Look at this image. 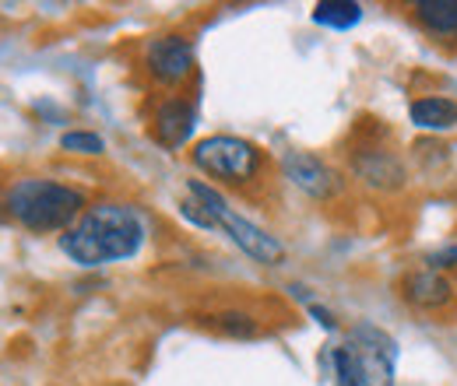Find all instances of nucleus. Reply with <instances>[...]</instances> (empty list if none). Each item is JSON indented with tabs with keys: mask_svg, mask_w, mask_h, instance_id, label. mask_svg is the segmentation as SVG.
Returning <instances> with one entry per match:
<instances>
[{
	"mask_svg": "<svg viewBox=\"0 0 457 386\" xmlns=\"http://www.w3.org/2000/svg\"><path fill=\"white\" fill-rule=\"evenodd\" d=\"M141 239H145V225L130 208L96 204L60 235V250L81 267H99L134 257L141 250Z\"/></svg>",
	"mask_w": 457,
	"mask_h": 386,
	"instance_id": "obj_1",
	"label": "nucleus"
},
{
	"mask_svg": "<svg viewBox=\"0 0 457 386\" xmlns=\"http://www.w3.org/2000/svg\"><path fill=\"white\" fill-rule=\"evenodd\" d=\"M7 211L32 232H57L81 218L88 208L74 186L54 179H21L7 193Z\"/></svg>",
	"mask_w": 457,
	"mask_h": 386,
	"instance_id": "obj_2",
	"label": "nucleus"
},
{
	"mask_svg": "<svg viewBox=\"0 0 457 386\" xmlns=\"http://www.w3.org/2000/svg\"><path fill=\"white\" fill-rule=\"evenodd\" d=\"M190 197H194V201H197V204L215 218L219 228H226L228 239H232L243 253H250L253 260H261V264H282V260H286L282 242H278L275 235H268L264 228H257L253 221H246L243 215H236L226 201H222V193H219V190H212L208 183L190 179Z\"/></svg>",
	"mask_w": 457,
	"mask_h": 386,
	"instance_id": "obj_3",
	"label": "nucleus"
},
{
	"mask_svg": "<svg viewBox=\"0 0 457 386\" xmlns=\"http://www.w3.org/2000/svg\"><path fill=\"white\" fill-rule=\"evenodd\" d=\"M190 159L201 172H208V176H215L222 183H250L261 172V152L250 141L228 137V134L197 141Z\"/></svg>",
	"mask_w": 457,
	"mask_h": 386,
	"instance_id": "obj_4",
	"label": "nucleus"
},
{
	"mask_svg": "<svg viewBox=\"0 0 457 386\" xmlns=\"http://www.w3.org/2000/svg\"><path fill=\"white\" fill-rule=\"evenodd\" d=\"M345 348L352 351L355 365L362 369L370 386H395V341L387 333H380L377 327H355L348 333Z\"/></svg>",
	"mask_w": 457,
	"mask_h": 386,
	"instance_id": "obj_5",
	"label": "nucleus"
},
{
	"mask_svg": "<svg viewBox=\"0 0 457 386\" xmlns=\"http://www.w3.org/2000/svg\"><path fill=\"white\" fill-rule=\"evenodd\" d=\"M145 63H148L152 78H159L162 85H179L194 70V50L183 36H159L148 43Z\"/></svg>",
	"mask_w": 457,
	"mask_h": 386,
	"instance_id": "obj_6",
	"label": "nucleus"
},
{
	"mask_svg": "<svg viewBox=\"0 0 457 386\" xmlns=\"http://www.w3.org/2000/svg\"><path fill=\"white\" fill-rule=\"evenodd\" d=\"M282 168H286V176L303 193H310L317 201L335 197L338 186H342L338 172L328 166V162H320L317 155H310V152H288L286 159H282Z\"/></svg>",
	"mask_w": 457,
	"mask_h": 386,
	"instance_id": "obj_7",
	"label": "nucleus"
},
{
	"mask_svg": "<svg viewBox=\"0 0 457 386\" xmlns=\"http://www.w3.org/2000/svg\"><path fill=\"white\" fill-rule=\"evenodd\" d=\"M352 168L373 190H401L404 179H408L404 162H401L391 148H359L352 155Z\"/></svg>",
	"mask_w": 457,
	"mask_h": 386,
	"instance_id": "obj_8",
	"label": "nucleus"
},
{
	"mask_svg": "<svg viewBox=\"0 0 457 386\" xmlns=\"http://www.w3.org/2000/svg\"><path fill=\"white\" fill-rule=\"evenodd\" d=\"M404 302L422 309V313H440L454 302V284L433 267L415 271V275L404 277Z\"/></svg>",
	"mask_w": 457,
	"mask_h": 386,
	"instance_id": "obj_9",
	"label": "nucleus"
},
{
	"mask_svg": "<svg viewBox=\"0 0 457 386\" xmlns=\"http://www.w3.org/2000/svg\"><path fill=\"white\" fill-rule=\"evenodd\" d=\"M194 106L187 103V99H166L159 112H155V123H152V137L162 144V148H170L176 152L179 144H187V137L194 134Z\"/></svg>",
	"mask_w": 457,
	"mask_h": 386,
	"instance_id": "obj_10",
	"label": "nucleus"
},
{
	"mask_svg": "<svg viewBox=\"0 0 457 386\" xmlns=\"http://www.w3.org/2000/svg\"><path fill=\"white\" fill-rule=\"evenodd\" d=\"M411 14L429 36L457 39V0H415Z\"/></svg>",
	"mask_w": 457,
	"mask_h": 386,
	"instance_id": "obj_11",
	"label": "nucleus"
},
{
	"mask_svg": "<svg viewBox=\"0 0 457 386\" xmlns=\"http://www.w3.org/2000/svg\"><path fill=\"white\" fill-rule=\"evenodd\" d=\"M408 116L422 130H451L457 127V103L447 95H422L408 106Z\"/></svg>",
	"mask_w": 457,
	"mask_h": 386,
	"instance_id": "obj_12",
	"label": "nucleus"
},
{
	"mask_svg": "<svg viewBox=\"0 0 457 386\" xmlns=\"http://www.w3.org/2000/svg\"><path fill=\"white\" fill-rule=\"evenodd\" d=\"M362 18V7L355 0H324L313 7V21L328 29H352Z\"/></svg>",
	"mask_w": 457,
	"mask_h": 386,
	"instance_id": "obj_13",
	"label": "nucleus"
},
{
	"mask_svg": "<svg viewBox=\"0 0 457 386\" xmlns=\"http://www.w3.org/2000/svg\"><path fill=\"white\" fill-rule=\"evenodd\" d=\"M331 362H335V376H338V386H370L366 383V376H362V369L355 365V358H352V351L338 344L335 351H331Z\"/></svg>",
	"mask_w": 457,
	"mask_h": 386,
	"instance_id": "obj_14",
	"label": "nucleus"
},
{
	"mask_svg": "<svg viewBox=\"0 0 457 386\" xmlns=\"http://www.w3.org/2000/svg\"><path fill=\"white\" fill-rule=\"evenodd\" d=\"M212 327L215 331L228 333V337H253L257 333V320L253 316H246V313H215L212 316Z\"/></svg>",
	"mask_w": 457,
	"mask_h": 386,
	"instance_id": "obj_15",
	"label": "nucleus"
},
{
	"mask_svg": "<svg viewBox=\"0 0 457 386\" xmlns=\"http://www.w3.org/2000/svg\"><path fill=\"white\" fill-rule=\"evenodd\" d=\"M60 148L63 152H78V155H103V137L99 134H88V130H71L60 137Z\"/></svg>",
	"mask_w": 457,
	"mask_h": 386,
	"instance_id": "obj_16",
	"label": "nucleus"
},
{
	"mask_svg": "<svg viewBox=\"0 0 457 386\" xmlns=\"http://www.w3.org/2000/svg\"><path fill=\"white\" fill-rule=\"evenodd\" d=\"M179 211H183V218H190L194 225H201V228H219V225H215V218H212V215H208V211H204V208H201L194 197H187V201L179 204Z\"/></svg>",
	"mask_w": 457,
	"mask_h": 386,
	"instance_id": "obj_17",
	"label": "nucleus"
},
{
	"mask_svg": "<svg viewBox=\"0 0 457 386\" xmlns=\"http://www.w3.org/2000/svg\"><path fill=\"white\" fill-rule=\"evenodd\" d=\"M429 267H433V271H444V267H457V246H444V250L429 253Z\"/></svg>",
	"mask_w": 457,
	"mask_h": 386,
	"instance_id": "obj_18",
	"label": "nucleus"
},
{
	"mask_svg": "<svg viewBox=\"0 0 457 386\" xmlns=\"http://www.w3.org/2000/svg\"><path fill=\"white\" fill-rule=\"evenodd\" d=\"M310 313H313V316H317L324 327H335V316H331L328 309H320V306H310Z\"/></svg>",
	"mask_w": 457,
	"mask_h": 386,
	"instance_id": "obj_19",
	"label": "nucleus"
}]
</instances>
